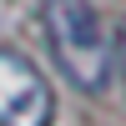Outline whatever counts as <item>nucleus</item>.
<instances>
[{"mask_svg": "<svg viewBox=\"0 0 126 126\" xmlns=\"http://www.w3.org/2000/svg\"><path fill=\"white\" fill-rule=\"evenodd\" d=\"M40 20H46L50 56L66 71V81L86 96H101L111 81V35L101 25L96 5L91 0H46Z\"/></svg>", "mask_w": 126, "mask_h": 126, "instance_id": "nucleus-1", "label": "nucleus"}, {"mask_svg": "<svg viewBox=\"0 0 126 126\" xmlns=\"http://www.w3.org/2000/svg\"><path fill=\"white\" fill-rule=\"evenodd\" d=\"M121 66H126V30H121Z\"/></svg>", "mask_w": 126, "mask_h": 126, "instance_id": "nucleus-3", "label": "nucleus"}, {"mask_svg": "<svg viewBox=\"0 0 126 126\" xmlns=\"http://www.w3.org/2000/svg\"><path fill=\"white\" fill-rule=\"evenodd\" d=\"M56 91L20 50L0 46V126H50Z\"/></svg>", "mask_w": 126, "mask_h": 126, "instance_id": "nucleus-2", "label": "nucleus"}]
</instances>
